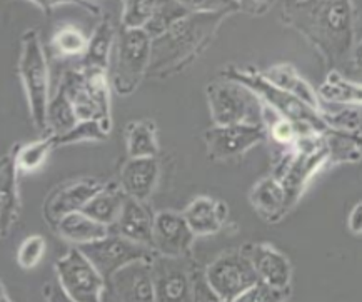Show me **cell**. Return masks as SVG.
<instances>
[{
    "instance_id": "cell-1",
    "label": "cell",
    "mask_w": 362,
    "mask_h": 302,
    "mask_svg": "<svg viewBox=\"0 0 362 302\" xmlns=\"http://www.w3.org/2000/svg\"><path fill=\"white\" fill-rule=\"evenodd\" d=\"M282 21L303 34L334 71L352 59L354 8L351 0H289Z\"/></svg>"
},
{
    "instance_id": "cell-2",
    "label": "cell",
    "mask_w": 362,
    "mask_h": 302,
    "mask_svg": "<svg viewBox=\"0 0 362 302\" xmlns=\"http://www.w3.org/2000/svg\"><path fill=\"white\" fill-rule=\"evenodd\" d=\"M227 16L230 13L190 12L165 34L152 40L151 66L147 76L167 79L184 71L206 50Z\"/></svg>"
},
{
    "instance_id": "cell-3",
    "label": "cell",
    "mask_w": 362,
    "mask_h": 302,
    "mask_svg": "<svg viewBox=\"0 0 362 302\" xmlns=\"http://www.w3.org/2000/svg\"><path fill=\"white\" fill-rule=\"evenodd\" d=\"M221 77L232 79V81L249 87L271 112L296 124L305 134L336 132V129L329 125L326 115L305 104L304 100L297 99L296 95L277 87L261 71H255L252 67L227 66L221 71Z\"/></svg>"
},
{
    "instance_id": "cell-4",
    "label": "cell",
    "mask_w": 362,
    "mask_h": 302,
    "mask_svg": "<svg viewBox=\"0 0 362 302\" xmlns=\"http://www.w3.org/2000/svg\"><path fill=\"white\" fill-rule=\"evenodd\" d=\"M18 77L27 97L32 122L39 132L47 134L49 107V64L37 29H27L21 37Z\"/></svg>"
},
{
    "instance_id": "cell-5",
    "label": "cell",
    "mask_w": 362,
    "mask_h": 302,
    "mask_svg": "<svg viewBox=\"0 0 362 302\" xmlns=\"http://www.w3.org/2000/svg\"><path fill=\"white\" fill-rule=\"evenodd\" d=\"M152 39L144 29L120 27L112 54V71L109 72L112 89L120 97L132 95L147 76L151 66Z\"/></svg>"
},
{
    "instance_id": "cell-6",
    "label": "cell",
    "mask_w": 362,
    "mask_h": 302,
    "mask_svg": "<svg viewBox=\"0 0 362 302\" xmlns=\"http://www.w3.org/2000/svg\"><path fill=\"white\" fill-rule=\"evenodd\" d=\"M206 95L214 125L266 124V105L243 83L221 77L207 83Z\"/></svg>"
},
{
    "instance_id": "cell-7",
    "label": "cell",
    "mask_w": 362,
    "mask_h": 302,
    "mask_svg": "<svg viewBox=\"0 0 362 302\" xmlns=\"http://www.w3.org/2000/svg\"><path fill=\"white\" fill-rule=\"evenodd\" d=\"M209 286L226 302H234L238 297L259 282V276L244 248L227 250L214 259L204 271Z\"/></svg>"
},
{
    "instance_id": "cell-8",
    "label": "cell",
    "mask_w": 362,
    "mask_h": 302,
    "mask_svg": "<svg viewBox=\"0 0 362 302\" xmlns=\"http://www.w3.org/2000/svg\"><path fill=\"white\" fill-rule=\"evenodd\" d=\"M55 274L60 287L76 302H102L107 282L77 245L59 259Z\"/></svg>"
},
{
    "instance_id": "cell-9",
    "label": "cell",
    "mask_w": 362,
    "mask_h": 302,
    "mask_svg": "<svg viewBox=\"0 0 362 302\" xmlns=\"http://www.w3.org/2000/svg\"><path fill=\"white\" fill-rule=\"evenodd\" d=\"M78 249L94 264V267L100 272L107 284L110 279L127 264L141 261V259H154L157 255L154 249L125 239L115 232H110L109 236L102 237L95 243L78 245Z\"/></svg>"
},
{
    "instance_id": "cell-10",
    "label": "cell",
    "mask_w": 362,
    "mask_h": 302,
    "mask_svg": "<svg viewBox=\"0 0 362 302\" xmlns=\"http://www.w3.org/2000/svg\"><path fill=\"white\" fill-rule=\"evenodd\" d=\"M269 137L266 124L214 125L204 132L207 156L212 161H232Z\"/></svg>"
},
{
    "instance_id": "cell-11",
    "label": "cell",
    "mask_w": 362,
    "mask_h": 302,
    "mask_svg": "<svg viewBox=\"0 0 362 302\" xmlns=\"http://www.w3.org/2000/svg\"><path fill=\"white\" fill-rule=\"evenodd\" d=\"M104 185L105 182H100V180L92 178L71 180V182L57 185V187L50 190V194L44 202V207H42V214H44L45 222H47L52 229H55V226L59 224V221L62 219V217H66L72 212L83 211L87 202H89Z\"/></svg>"
},
{
    "instance_id": "cell-12",
    "label": "cell",
    "mask_w": 362,
    "mask_h": 302,
    "mask_svg": "<svg viewBox=\"0 0 362 302\" xmlns=\"http://www.w3.org/2000/svg\"><path fill=\"white\" fill-rule=\"evenodd\" d=\"M196 234L182 216V212L160 211L157 212L152 234V249L157 255L180 259L189 254Z\"/></svg>"
},
{
    "instance_id": "cell-13",
    "label": "cell",
    "mask_w": 362,
    "mask_h": 302,
    "mask_svg": "<svg viewBox=\"0 0 362 302\" xmlns=\"http://www.w3.org/2000/svg\"><path fill=\"white\" fill-rule=\"evenodd\" d=\"M184 257H154V281L157 302H192V272Z\"/></svg>"
},
{
    "instance_id": "cell-14",
    "label": "cell",
    "mask_w": 362,
    "mask_h": 302,
    "mask_svg": "<svg viewBox=\"0 0 362 302\" xmlns=\"http://www.w3.org/2000/svg\"><path fill=\"white\" fill-rule=\"evenodd\" d=\"M154 259H141L120 269L110 279L120 302H157L154 281Z\"/></svg>"
},
{
    "instance_id": "cell-15",
    "label": "cell",
    "mask_w": 362,
    "mask_h": 302,
    "mask_svg": "<svg viewBox=\"0 0 362 302\" xmlns=\"http://www.w3.org/2000/svg\"><path fill=\"white\" fill-rule=\"evenodd\" d=\"M257 272L259 281L281 291H289L292 267L289 259L269 244H247L244 248Z\"/></svg>"
},
{
    "instance_id": "cell-16",
    "label": "cell",
    "mask_w": 362,
    "mask_h": 302,
    "mask_svg": "<svg viewBox=\"0 0 362 302\" xmlns=\"http://www.w3.org/2000/svg\"><path fill=\"white\" fill-rule=\"evenodd\" d=\"M156 216L157 214L152 211L147 201L127 197L117 222L110 227V232H115V234L122 236L125 239L152 249Z\"/></svg>"
},
{
    "instance_id": "cell-17",
    "label": "cell",
    "mask_w": 362,
    "mask_h": 302,
    "mask_svg": "<svg viewBox=\"0 0 362 302\" xmlns=\"http://www.w3.org/2000/svg\"><path fill=\"white\" fill-rule=\"evenodd\" d=\"M160 165L157 157H129L120 170L119 184L127 197L147 201L159 184Z\"/></svg>"
},
{
    "instance_id": "cell-18",
    "label": "cell",
    "mask_w": 362,
    "mask_h": 302,
    "mask_svg": "<svg viewBox=\"0 0 362 302\" xmlns=\"http://www.w3.org/2000/svg\"><path fill=\"white\" fill-rule=\"evenodd\" d=\"M182 216L187 221L190 231L197 236H214L224 227L229 219V207L221 199L199 196L192 199L184 209Z\"/></svg>"
},
{
    "instance_id": "cell-19",
    "label": "cell",
    "mask_w": 362,
    "mask_h": 302,
    "mask_svg": "<svg viewBox=\"0 0 362 302\" xmlns=\"http://www.w3.org/2000/svg\"><path fill=\"white\" fill-rule=\"evenodd\" d=\"M18 167L13 152L2 157L0 165V231L2 237L11 234L12 227L21 214V196H18Z\"/></svg>"
},
{
    "instance_id": "cell-20",
    "label": "cell",
    "mask_w": 362,
    "mask_h": 302,
    "mask_svg": "<svg viewBox=\"0 0 362 302\" xmlns=\"http://www.w3.org/2000/svg\"><path fill=\"white\" fill-rule=\"evenodd\" d=\"M250 206L262 219L276 222L282 219V216L291 209L289 194L284 184L274 175H267L257 180L249 192Z\"/></svg>"
},
{
    "instance_id": "cell-21",
    "label": "cell",
    "mask_w": 362,
    "mask_h": 302,
    "mask_svg": "<svg viewBox=\"0 0 362 302\" xmlns=\"http://www.w3.org/2000/svg\"><path fill=\"white\" fill-rule=\"evenodd\" d=\"M266 76L272 83H276L277 87L284 89L289 94L296 95L297 99L304 100L305 104L314 107L315 110L326 115V110L322 109V100L319 97V92L314 89L305 79L297 72V69L291 64H276V66L269 67L267 71H264Z\"/></svg>"
},
{
    "instance_id": "cell-22",
    "label": "cell",
    "mask_w": 362,
    "mask_h": 302,
    "mask_svg": "<svg viewBox=\"0 0 362 302\" xmlns=\"http://www.w3.org/2000/svg\"><path fill=\"white\" fill-rule=\"evenodd\" d=\"M117 34L119 30L115 29L112 18L102 17L95 27L94 34L89 37V45H87L86 54L82 57L81 67L109 71V64L112 60Z\"/></svg>"
},
{
    "instance_id": "cell-23",
    "label": "cell",
    "mask_w": 362,
    "mask_h": 302,
    "mask_svg": "<svg viewBox=\"0 0 362 302\" xmlns=\"http://www.w3.org/2000/svg\"><path fill=\"white\" fill-rule=\"evenodd\" d=\"M54 231L57 232L62 239L77 245V248L83 244L95 243V240L110 234V227L100 224V222L92 219L90 216H87V214L82 211L72 212L69 214V216L62 217V219L59 221V224L55 226Z\"/></svg>"
},
{
    "instance_id": "cell-24",
    "label": "cell",
    "mask_w": 362,
    "mask_h": 302,
    "mask_svg": "<svg viewBox=\"0 0 362 302\" xmlns=\"http://www.w3.org/2000/svg\"><path fill=\"white\" fill-rule=\"evenodd\" d=\"M125 201H127V194L124 192L119 182H105L104 187L87 202L82 212L100 224L112 227L122 212Z\"/></svg>"
},
{
    "instance_id": "cell-25",
    "label": "cell",
    "mask_w": 362,
    "mask_h": 302,
    "mask_svg": "<svg viewBox=\"0 0 362 302\" xmlns=\"http://www.w3.org/2000/svg\"><path fill=\"white\" fill-rule=\"evenodd\" d=\"M125 147L132 159L159 156L157 124L151 119L132 120L125 127Z\"/></svg>"
},
{
    "instance_id": "cell-26",
    "label": "cell",
    "mask_w": 362,
    "mask_h": 302,
    "mask_svg": "<svg viewBox=\"0 0 362 302\" xmlns=\"http://www.w3.org/2000/svg\"><path fill=\"white\" fill-rule=\"evenodd\" d=\"M317 92L321 100L344 105H362V83L342 76L337 69L327 72Z\"/></svg>"
},
{
    "instance_id": "cell-27",
    "label": "cell",
    "mask_w": 362,
    "mask_h": 302,
    "mask_svg": "<svg viewBox=\"0 0 362 302\" xmlns=\"http://www.w3.org/2000/svg\"><path fill=\"white\" fill-rule=\"evenodd\" d=\"M81 122L77 117L76 110L71 99H69L66 89L62 83H59L55 94L50 97L47 107V134L52 136H62L72 131L76 125Z\"/></svg>"
},
{
    "instance_id": "cell-28",
    "label": "cell",
    "mask_w": 362,
    "mask_h": 302,
    "mask_svg": "<svg viewBox=\"0 0 362 302\" xmlns=\"http://www.w3.org/2000/svg\"><path fill=\"white\" fill-rule=\"evenodd\" d=\"M54 149H57L54 136L45 134L44 137L37 139V141L17 144V146L12 147V152L13 157H16L18 170L25 172V174H32V172H37L45 165Z\"/></svg>"
},
{
    "instance_id": "cell-29",
    "label": "cell",
    "mask_w": 362,
    "mask_h": 302,
    "mask_svg": "<svg viewBox=\"0 0 362 302\" xmlns=\"http://www.w3.org/2000/svg\"><path fill=\"white\" fill-rule=\"evenodd\" d=\"M87 45H89V37L72 24L59 27L50 39V49L59 57H83Z\"/></svg>"
},
{
    "instance_id": "cell-30",
    "label": "cell",
    "mask_w": 362,
    "mask_h": 302,
    "mask_svg": "<svg viewBox=\"0 0 362 302\" xmlns=\"http://www.w3.org/2000/svg\"><path fill=\"white\" fill-rule=\"evenodd\" d=\"M189 13L190 12L187 8L180 6L177 0H159V6H157L154 16H152L151 22H148L144 30L154 40L162 34H165L170 27H174Z\"/></svg>"
},
{
    "instance_id": "cell-31",
    "label": "cell",
    "mask_w": 362,
    "mask_h": 302,
    "mask_svg": "<svg viewBox=\"0 0 362 302\" xmlns=\"http://www.w3.org/2000/svg\"><path fill=\"white\" fill-rule=\"evenodd\" d=\"M159 0H124L120 27L124 29H146L151 22Z\"/></svg>"
},
{
    "instance_id": "cell-32",
    "label": "cell",
    "mask_w": 362,
    "mask_h": 302,
    "mask_svg": "<svg viewBox=\"0 0 362 302\" xmlns=\"http://www.w3.org/2000/svg\"><path fill=\"white\" fill-rule=\"evenodd\" d=\"M109 134L97 120H81L72 131L62 136H54L55 146L64 147L71 146V144L78 142H89V141H107ZM52 136V134H50Z\"/></svg>"
},
{
    "instance_id": "cell-33",
    "label": "cell",
    "mask_w": 362,
    "mask_h": 302,
    "mask_svg": "<svg viewBox=\"0 0 362 302\" xmlns=\"http://www.w3.org/2000/svg\"><path fill=\"white\" fill-rule=\"evenodd\" d=\"M45 250H47V243L44 236L32 234L22 240L17 250V264L24 271H32L44 261Z\"/></svg>"
},
{
    "instance_id": "cell-34",
    "label": "cell",
    "mask_w": 362,
    "mask_h": 302,
    "mask_svg": "<svg viewBox=\"0 0 362 302\" xmlns=\"http://www.w3.org/2000/svg\"><path fill=\"white\" fill-rule=\"evenodd\" d=\"M287 291L276 289V287L259 281L252 287L243 292L234 302H284Z\"/></svg>"
},
{
    "instance_id": "cell-35",
    "label": "cell",
    "mask_w": 362,
    "mask_h": 302,
    "mask_svg": "<svg viewBox=\"0 0 362 302\" xmlns=\"http://www.w3.org/2000/svg\"><path fill=\"white\" fill-rule=\"evenodd\" d=\"M189 12L196 13H234L240 12V8L234 0H177Z\"/></svg>"
},
{
    "instance_id": "cell-36",
    "label": "cell",
    "mask_w": 362,
    "mask_h": 302,
    "mask_svg": "<svg viewBox=\"0 0 362 302\" xmlns=\"http://www.w3.org/2000/svg\"><path fill=\"white\" fill-rule=\"evenodd\" d=\"M29 2L39 7L45 16H50L54 8L60 6H76V7L83 8L86 12H89L90 16H95V17L100 16V8L94 6L92 2H89V0H29Z\"/></svg>"
},
{
    "instance_id": "cell-37",
    "label": "cell",
    "mask_w": 362,
    "mask_h": 302,
    "mask_svg": "<svg viewBox=\"0 0 362 302\" xmlns=\"http://www.w3.org/2000/svg\"><path fill=\"white\" fill-rule=\"evenodd\" d=\"M192 302H226L209 286L204 272H192Z\"/></svg>"
},
{
    "instance_id": "cell-38",
    "label": "cell",
    "mask_w": 362,
    "mask_h": 302,
    "mask_svg": "<svg viewBox=\"0 0 362 302\" xmlns=\"http://www.w3.org/2000/svg\"><path fill=\"white\" fill-rule=\"evenodd\" d=\"M238 4L240 12H249L254 13V16H261V13L266 12L271 0H234Z\"/></svg>"
},
{
    "instance_id": "cell-39",
    "label": "cell",
    "mask_w": 362,
    "mask_h": 302,
    "mask_svg": "<svg viewBox=\"0 0 362 302\" xmlns=\"http://www.w3.org/2000/svg\"><path fill=\"white\" fill-rule=\"evenodd\" d=\"M347 229L352 234L362 236V201L351 209L349 216H347Z\"/></svg>"
},
{
    "instance_id": "cell-40",
    "label": "cell",
    "mask_w": 362,
    "mask_h": 302,
    "mask_svg": "<svg viewBox=\"0 0 362 302\" xmlns=\"http://www.w3.org/2000/svg\"><path fill=\"white\" fill-rule=\"evenodd\" d=\"M45 297H47V302H76L60 287L59 282L47 284V287H45Z\"/></svg>"
},
{
    "instance_id": "cell-41",
    "label": "cell",
    "mask_w": 362,
    "mask_h": 302,
    "mask_svg": "<svg viewBox=\"0 0 362 302\" xmlns=\"http://www.w3.org/2000/svg\"><path fill=\"white\" fill-rule=\"evenodd\" d=\"M352 62L362 71V42H359L354 47V50H352Z\"/></svg>"
},
{
    "instance_id": "cell-42",
    "label": "cell",
    "mask_w": 362,
    "mask_h": 302,
    "mask_svg": "<svg viewBox=\"0 0 362 302\" xmlns=\"http://www.w3.org/2000/svg\"><path fill=\"white\" fill-rule=\"evenodd\" d=\"M0 302H11V297L7 296V292L4 287H2V292H0Z\"/></svg>"
},
{
    "instance_id": "cell-43",
    "label": "cell",
    "mask_w": 362,
    "mask_h": 302,
    "mask_svg": "<svg viewBox=\"0 0 362 302\" xmlns=\"http://www.w3.org/2000/svg\"><path fill=\"white\" fill-rule=\"evenodd\" d=\"M122 2H124V0H122Z\"/></svg>"
}]
</instances>
